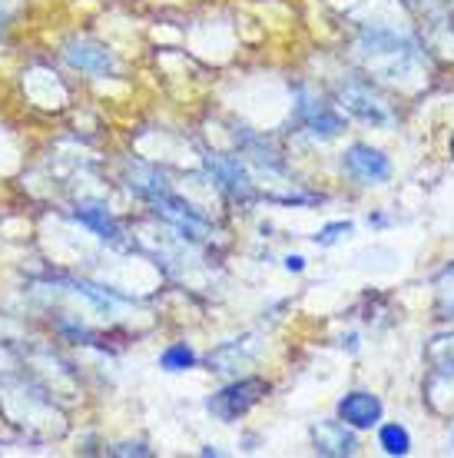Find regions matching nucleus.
Listing matches in <instances>:
<instances>
[{
  "label": "nucleus",
  "instance_id": "nucleus-1",
  "mask_svg": "<svg viewBox=\"0 0 454 458\" xmlns=\"http://www.w3.org/2000/svg\"><path fill=\"white\" fill-rule=\"evenodd\" d=\"M358 50L362 57L385 77H398V73H408L415 64L421 60V50L411 37L388 30V27H365L358 37Z\"/></svg>",
  "mask_w": 454,
  "mask_h": 458
},
{
  "label": "nucleus",
  "instance_id": "nucleus-2",
  "mask_svg": "<svg viewBox=\"0 0 454 458\" xmlns=\"http://www.w3.org/2000/svg\"><path fill=\"white\" fill-rule=\"evenodd\" d=\"M265 392H269V382L259 376H246V378H236V382H229L223 386L219 392H213L209 399H206V412L216 415L219 422H239L242 415H249L262 399H265Z\"/></svg>",
  "mask_w": 454,
  "mask_h": 458
},
{
  "label": "nucleus",
  "instance_id": "nucleus-3",
  "mask_svg": "<svg viewBox=\"0 0 454 458\" xmlns=\"http://www.w3.org/2000/svg\"><path fill=\"white\" fill-rule=\"evenodd\" d=\"M296 123L318 143H329L345 133V116L335 110V104L322 100L308 87H296Z\"/></svg>",
  "mask_w": 454,
  "mask_h": 458
},
{
  "label": "nucleus",
  "instance_id": "nucleus-4",
  "mask_svg": "<svg viewBox=\"0 0 454 458\" xmlns=\"http://www.w3.org/2000/svg\"><path fill=\"white\" fill-rule=\"evenodd\" d=\"M147 207L153 209V213H156L166 226L176 229L182 240L203 242V240H209V236H213V219L206 216V213H199L193 203H186L182 196H176L172 190L159 193L156 199H149Z\"/></svg>",
  "mask_w": 454,
  "mask_h": 458
},
{
  "label": "nucleus",
  "instance_id": "nucleus-5",
  "mask_svg": "<svg viewBox=\"0 0 454 458\" xmlns=\"http://www.w3.org/2000/svg\"><path fill=\"white\" fill-rule=\"evenodd\" d=\"M339 106L345 114H352L355 120L372 126H391L395 123V110L388 106V100L378 90H372V83L362 77H349L339 83Z\"/></svg>",
  "mask_w": 454,
  "mask_h": 458
},
{
  "label": "nucleus",
  "instance_id": "nucleus-6",
  "mask_svg": "<svg viewBox=\"0 0 454 458\" xmlns=\"http://www.w3.org/2000/svg\"><path fill=\"white\" fill-rule=\"evenodd\" d=\"M203 163L206 173L213 176L216 190L226 199H232L239 207H249L252 199H256V183H252V176L246 173L239 157H232V153H206Z\"/></svg>",
  "mask_w": 454,
  "mask_h": 458
},
{
  "label": "nucleus",
  "instance_id": "nucleus-7",
  "mask_svg": "<svg viewBox=\"0 0 454 458\" xmlns=\"http://www.w3.org/2000/svg\"><path fill=\"white\" fill-rule=\"evenodd\" d=\"M341 170L358 186H382L391 180V160L368 143H352L341 153Z\"/></svg>",
  "mask_w": 454,
  "mask_h": 458
},
{
  "label": "nucleus",
  "instance_id": "nucleus-8",
  "mask_svg": "<svg viewBox=\"0 0 454 458\" xmlns=\"http://www.w3.org/2000/svg\"><path fill=\"white\" fill-rule=\"evenodd\" d=\"M73 219H77L83 229H90L93 236L100 242H106L110 250H123L126 242V229L123 223L110 213V207L106 203H97V199H83V203H77L73 207Z\"/></svg>",
  "mask_w": 454,
  "mask_h": 458
},
{
  "label": "nucleus",
  "instance_id": "nucleus-9",
  "mask_svg": "<svg viewBox=\"0 0 454 458\" xmlns=\"http://www.w3.org/2000/svg\"><path fill=\"white\" fill-rule=\"evenodd\" d=\"M63 60L77 73H87V77H110L116 70L114 50L97 44V40H73V44H67L63 47Z\"/></svg>",
  "mask_w": 454,
  "mask_h": 458
},
{
  "label": "nucleus",
  "instance_id": "nucleus-10",
  "mask_svg": "<svg viewBox=\"0 0 454 458\" xmlns=\"http://www.w3.org/2000/svg\"><path fill=\"white\" fill-rule=\"evenodd\" d=\"M382 415H385V405H382V399H378L375 392L355 389L339 399V419L345 425H352L355 432L375 428L382 422Z\"/></svg>",
  "mask_w": 454,
  "mask_h": 458
},
{
  "label": "nucleus",
  "instance_id": "nucleus-11",
  "mask_svg": "<svg viewBox=\"0 0 454 458\" xmlns=\"http://www.w3.org/2000/svg\"><path fill=\"white\" fill-rule=\"evenodd\" d=\"M312 445H315V455L341 458L358 452V438H355L352 425H345L341 419H329L312 428Z\"/></svg>",
  "mask_w": 454,
  "mask_h": 458
},
{
  "label": "nucleus",
  "instance_id": "nucleus-12",
  "mask_svg": "<svg viewBox=\"0 0 454 458\" xmlns=\"http://www.w3.org/2000/svg\"><path fill=\"white\" fill-rule=\"evenodd\" d=\"M126 186H130V193L137 196V199H143V203H149V199H156L159 193L172 190L170 180H166V173L156 170L153 163H133V166H130V176H126Z\"/></svg>",
  "mask_w": 454,
  "mask_h": 458
},
{
  "label": "nucleus",
  "instance_id": "nucleus-13",
  "mask_svg": "<svg viewBox=\"0 0 454 458\" xmlns=\"http://www.w3.org/2000/svg\"><path fill=\"white\" fill-rule=\"evenodd\" d=\"M236 140H239V147H242V153H249L259 166H265V170H275V173L285 170L282 153H279V149H275L265 137H259V133H239Z\"/></svg>",
  "mask_w": 454,
  "mask_h": 458
},
{
  "label": "nucleus",
  "instance_id": "nucleus-14",
  "mask_svg": "<svg viewBox=\"0 0 454 458\" xmlns=\"http://www.w3.org/2000/svg\"><path fill=\"white\" fill-rule=\"evenodd\" d=\"M156 362L163 372L176 376V372H189V369L199 366V355H196V349L189 343H170L163 352H159Z\"/></svg>",
  "mask_w": 454,
  "mask_h": 458
},
{
  "label": "nucleus",
  "instance_id": "nucleus-15",
  "mask_svg": "<svg viewBox=\"0 0 454 458\" xmlns=\"http://www.w3.org/2000/svg\"><path fill=\"white\" fill-rule=\"evenodd\" d=\"M434 316L441 322L454 319V263L444 266L434 279Z\"/></svg>",
  "mask_w": 454,
  "mask_h": 458
},
{
  "label": "nucleus",
  "instance_id": "nucleus-16",
  "mask_svg": "<svg viewBox=\"0 0 454 458\" xmlns=\"http://www.w3.org/2000/svg\"><path fill=\"white\" fill-rule=\"evenodd\" d=\"M428 362L438 378H454V333L438 335L428 343Z\"/></svg>",
  "mask_w": 454,
  "mask_h": 458
},
{
  "label": "nucleus",
  "instance_id": "nucleus-17",
  "mask_svg": "<svg viewBox=\"0 0 454 458\" xmlns=\"http://www.w3.org/2000/svg\"><path fill=\"white\" fill-rule=\"evenodd\" d=\"M378 445H382V452L385 455H408L411 452V436H408V428L405 425H398V422H388L378 428Z\"/></svg>",
  "mask_w": 454,
  "mask_h": 458
},
{
  "label": "nucleus",
  "instance_id": "nucleus-18",
  "mask_svg": "<svg viewBox=\"0 0 454 458\" xmlns=\"http://www.w3.org/2000/svg\"><path fill=\"white\" fill-rule=\"evenodd\" d=\"M349 233H352V223L349 219H335V223H329V226H322L315 233V246H335Z\"/></svg>",
  "mask_w": 454,
  "mask_h": 458
},
{
  "label": "nucleus",
  "instance_id": "nucleus-19",
  "mask_svg": "<svg viewBox=\"0 0 454 458\" xmlns=\"http://www.w3.org/2000/svg\"><path fill=\"white\" fill-rule=\"evenodd\" d=\"M110 455H143V458H149L153 455V448H149L147 442H120V445L110 448Z\"/></svg>",
  "mask_w": 454,
  "mask_h": 458
},
{
  "label": "nucleus",
  "instance_id": "nucleus-20",
  "mask_svg": "<svg viewBox=\"0 0 454 458\" xmlns=\"http://www.w3.org/2000/svg\"><path fill=\"white\" fill-rule=\"evenodd\" d=\"M285 269L289 273H302L306 269V256H285Z\"/></svg>",
  "mask_w": 454,
  "mask_h": 458
},
{
  "label": "nucleus",
  "instance_id": "nucleus-21",
  "mask_svg": "<svg viewBox=\"0 0 454 458\" xmlns=\"http://www.w3.org/2000/svg\"><path fill=\"white\" fill-rule=\"evenodd\" d=\"M451 160H454V137H451Z\"/></svg>",
  "mask_w": 454,
  "mask_h": 458
},
{
  "label": "nucleus",
  "instance_id": "nucleus-22",
  "mask_svg": "<svg viewBox=\"0 0 454 458\" xmlns=\"http://www.w3.org/2000/svg\"><path fill=\"white\" fill-rule=\"evenodd\" d=\"M451 442H454V432H451Z\"/></svg>",
  "mask_w": 454,
  "mask_h": 458
}]
</instances>
